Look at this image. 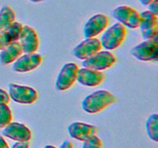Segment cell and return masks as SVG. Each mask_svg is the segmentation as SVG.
I'll list each match as a JSON object with an SVG mask.
<instances>
[{"instance_id":"44dd1931","label":"cell","mask_w":158,"mask_h":148,"mask_svg":"<svg viewBox=\"0 0 158 148\" xmlns=\"http://www.w3.org/2000/svg\"><path fill=\"white\" fill-rule=\"evenodd\" d=\"M101 140L97 135L83 141L82 148H102Z\"/></svg>"},{"instance_id":"ffe728a7","label":"cell","mask_w":158,"mask_h":148,"mask_svg":"<svg viewBox=\"0 0 158 148\" xmlns=\"http://www.w3.org/2000/svg\"><path fill=\"white\" fill-rule=\"evenodd\" d=\"M23 26L20 23L18 22H14L6 30L7 33L9 34L12 42L19 41V39L20 34H21L22 30H23Z\"/></svg>"},{"instance_id":"277c9868","label":"cell","mask_w":158,"mask_h":148,"mask_svg":"<svg viewBox=\"0 0 158 148\" xmlns=\"http://www.w3.org/2000/svg\"><path fill=\"white\" fill-rule=\"evenodd\" d=\"M131 52L133 56L140 61L148 62L157 60L158 58L157 37L142 42L132 48Z\"/></svg>"},{"instance_id":"7402d4cb","label":"cell","mask_w":158,"mask_h":148,"mask_svg":"<svg viewBox=\"0 0 158 148\" xmlns=\"http://www.w3.org/2000/svg\"><path fill=\"white\" fill-rule=\"evenodd\" d=\"M12 43L10 37L6 31H0V51Z\"/></svg>"},{"instance_id":"8992f818","label":"cell","mask_w":158,"mask_h":148,"mask_svg":"<svg viewBox=\"0 0 158 148\" xmlns=\"http://www.w3.org/2000/svg\"><path fill=\"white\" fill-rule=\"evenodd\" d=\"M113 16L125 27L137 29L141 22L140 13L127 6H120L113 11Z\"/></svg>"},{"instance_id":"52a82bcc","label":"cell","mask_w":158,"mask_h":148,"mask_svg":"<svg viewBox=\"0 0 158 148\" xmlns=\"http://www.w3.org/2000/svg\"><path fill=\"white\" fill-rule=\"evenodd\" d=\"M78 70V66L75 63H66L57 76L56 88L59 91H65L69 89L77 81Z\"/></svg>"},{"instance_id":"e0dca14e","label":"cell","mask_w":158,"mask_h":148,"mask_svg":"<svg viewBox=\"0 0 158 148\" xmlns=\"http://www.w3.org/2000/svg\"><path fill=\"white\" fill-rule=\"evenodd\" d=\"M15 15L10 6H4L0 10V31H5L15 22Z\"/></svg>"},{"instance_id":"d4e9b609","label":"cell","mask_w":158,"mask_h":148,"mask_svg":"<svg viewBox=\"0 0 158 148\" xmlns=\"http://www.w3.org/2000/svg\"><path fill=\"white\" fill-rule=\"evenodd\" d=\"M29 142H16L11 148H29Z\"/></svg>"},{"instance_id":"2e32d148","label":"cell","mask_w":158,"mask_h":148,"mask_svg":"<svg viewBox=\"0 0 158 148\" xmlns=\"http://www.w3.org/2000/svg\"><path fill=\"white\" fill-rule=\"evenodd\" d=\"M23 49L19 42L15 41L9 43L0 52V63L2 66H7L14 63L23 55Z\"/></svg>"},{"instance_id":"3957f363","label":"cell","mask_w":158,"mask_h":148,"mask_svg":"<svg viewBox=\"0 0 158 148\" xmlns=\"http://www.w3.org/2000/svg\"><path fill=\"white\" fill-rule=\"evenodd\" d=\"M117 59L109 51H100L86 60H83L82 66L84 68L97 71H103L115 64Z\"/></svg>"},{"instance_id":"4fadbf2b","label":"cell","mask_w":158,"mask_h":148,"mask_svg":"<svg viewBox=\"0 0 158 148\" xmlns=\"http://www.w3.org/2000/svg\"><path fill=\"white\" fill-rule=\"evenodd\" d=\"M98 128L83 122H73L68 126V133L72 138L80 141H85L97 135Z\"/></svg>"},{"instance_id":"484cf974","label":"cell","mask_w":158,"mask_h":148,"mask_svg":"<svg viewBox=\"0 0 158 148\" xmlns=\"http://www.w3.org/2000/svg\"><path fill=\"white\" fill-rule=\"evenodd\" d=\"M60 148H73L72 143L69 140H65L60 146Z\"/></svg>"},{"instance_id":"d6986e66","label":"cell","mask_w":158,"mask_h":148,"mask_svg":"<svg viewBox=\"0 0 158 148\" xmlns=\"http://www.w3.org/2000/svg\"><path fill=\"white\" fill-rule=\"evenodd\" d=\"M12 114L10 108L6 104L0 105V129L12 122Z\"/></svg>"},{"instance_id":"f546056e","label":"cell","mask_w":158,"mask_h":148,"mask_svg":"<svg viewBox=\"0 0 158 148\" xmlns=\"http://www.w3.org/2000/svg\"><path fill=\"white\" fill-rule=\"evenodd\" d=\"M30 2H43L45 0H29Z\"/></svg>"},{"instance_id":"6da1fadb","label":"cell","mask_w":158,"mask_h":148,"mask_svg":"<svg viewBox=\"0 0 158 148\" xmlns=\"http://www.w3.org/2000/svg\"><path fill=\"white\" fill-rule=\"evenodd\" d=\"M117 100L109 91L97 90L85 97L82 102V109L87 113H97L115 103Z\"/></svg>"},{"instance_id":"9c48e42d","label":"cell","mask_w":158,"mask_h":148,"mask_svg":"<svg viewBox=\"0 0 158 148\" xmlns=\"http://www.w3.org/2000/svg\"><path fill=\"white\" fill-rule=\"evenodd\" d=\"M2 134L16 142H29L32 138L31 130L23 123L11 122L6 125Z\"/></svg>"},{"instance_id":"5b68a950","label":"cell","mask_w":158,"mask_h":148,"mask_svg":"<svg viewBox=\"0 0 158 148\" xmlns=\"http://www.w3.org/2000/svg\"><path fill=\"white\" fill-rule=\"evenodd\" d=\"M9 95L14 102L21 104H32L38 99V92L35 89L15 83L9 85Z\"/></svg>"},{"instance_id":"83f0119b","label":"cell","mask_w":158,"mask_h":148,"mask_svg":"<svg viewBox=\"0 0 158 148\" xmlns=\"http://www.w3.org/2000/svg\"><path fill=\"white\" fill-rule=\"evenodd\" d=\"M140 1V2L141 3L142 5H143V6H148L149 3H151V2L154 1V0H139Z\"/></svg>"},{"instance_id":"8fae6325","label":"cell","mask_w":158,"mask_h":148,"mask_svg":"<svg viewBox=\"0 0 158 148\" xmlns=\"http://www.w3.org/2000/svg\"><path fill=\"white\" fill-rule=\"evenodd\" d=\"M110 23L109 18L103 14H97L88 19L83 27L85 38H94L106 29Z\"/></svg>"},{"instance_id":"7a4b0ae2","label":"cell","mask_w":158,"mask_h":148,"mask_svg":"<svg viewBox=\"0 0 158 148\" xmlns=\"http://www.w3.org/2000/svg\"><path fill=\"white\" fill-rule=\"evenodd\" d=\"M126 35L127 28L121 23H115L103 32L100 39L102 47L107 50L117 49L123 43Z\"/></svg>"},{"instance_id":"9a60e30c","label":"cell","mask_w":158,"mask_h":148,"mask_svg":"<svg viewBox=\"0 0 158 148\" xmlns=\"http://www.w3.org/2000/svg\"><path fill=\"white\" fill-rule=\"evenodd\" d=\"M105 76L101 71L94 70L87 68L79 69L77 80L85 86L94 87L101 84L104 80Z\"/></svg>"},{"instance_id":"ac0fdd59","label":"cell","mask_w":158,"mask_h":148,"mask_svg":"<svg viewBox=\"0 0 158 148\" xmlns=\"http://www.w3.org/2000/svg\"><path fill=\"white\" fill-rule=\"evenodd\" d=\"M147 133L154 142L158 141V115L153 113L148 117L146 121Z\"/></svg>"},{"instance_id":"7c38bea8","label":"cell","mask_w":158,"mask_h":148,"mask_svg":"<svg viewBox=\"0 0 158 148\" xmlns=\"http://www.w3.org/2000/svg\"><path fill=\"white\" fill-rule=\"evenodd\" d=\"M43 57L38 53H26L19 57L13 63L12 69L17 72H27L36 69L42 63Z\"/></svg>"},{"instance_id":"ba28073f","label":"cell","mask_w":158,"mask_h":148,"mask_svg":"<svg viewBox=\"0 0 158 148\" xmlns=\"http://www.w3.org/2000/svg\"><path fill=\"white\" fill-rule=\"evenodd\" d=\"M100 40L97 38H86L73 49V56L78 60H84L102 49Z\"/></svg>"},{"instance_id":"cb8c5ba5","label":"cell","mask_w":158,"mask_h":148,"mask_svg":"<svg viewBox=\"0 0 158 148\" xmlns=\"http://www.w3.org/2000/svg\"><path fill=\"white\" fill-rule=\"evenodd\" d=\"M148 11L154 15H158V0H154L148 5Z\"/></svg>"},{"instance_id":"30bf717a","label":"cell","mask_w":158,"mask_h":148,"mask_svg":"<svg viewBox=\"0 0 158 148\" xmlns=\"http://www.w3.org/2000/svg\"><path fill=\"white\" fill-rule=\"evenodd\" d=\"M141 22L140 24V32L145 40L151 39L158 35L157 15H154L148 10L140 13Z\"/></svg>"},{"instance_id":"603a6c76","label":"cell","mask_w":158,"mask_h":148,"mask_svg":"<svg viewBox=\"0 0 158 148\" xmlns=\"http://www.w3.org/2000/svg\"><path fill=\"white\" fill-rule=\"evenodd\" d=\"M10 101V97H9V93L6 91L0 89V105L6 104Z\"/></svg>"},{"instance_id":"4316f807","label":"cell","mask_w":158,"mask_h":148,"mask_svg":"<svg viewBox=\"0 0 158 148\" xmlns=\"http://www.w3.org/2000/svg\"><path fill=\"white\" fill-rule=\"evenodd\" d=\"M0 148H9L8 143L2 136H0Z\"/></svg>"},{"instance_id":"5bb4252c","label":"cell","mask_w":158,"mask_h":148,"mask_svg":"<svg viewBox=\"0 0 158 148\" xmlns=\"http://www.w3.org/2000/svg\"><path fill=\"white\" fill-rule=\"evenodd\" d=\"M19 40L25 53H33L38 50L40 40L33 28L29 26H23Z\"/></svg>"},{"instance_id":"f1b7e54d","label":"cell","mask_w":158,"mask_h":148,"mask_svg":"<svg viewBox=\"0 0 158 148\" xmlns=\"http://www.w3.org/2000/svg\"><path fill=\"white\" fill-rule=\"evenodd\" d=\"M43 148H56V147L54 146H52V145H46V146H45Z\"/></svg>"}]
</instances>
